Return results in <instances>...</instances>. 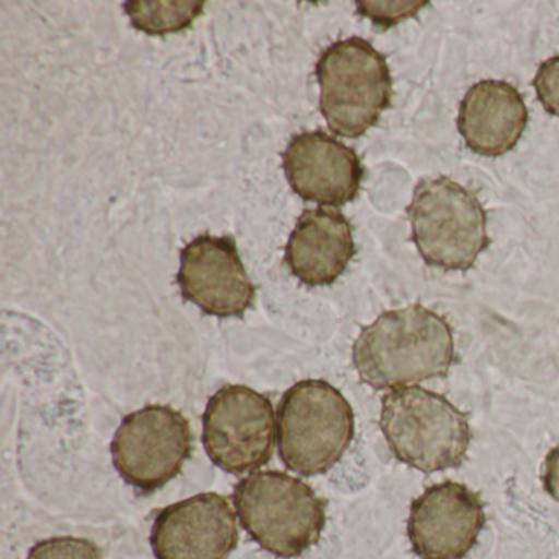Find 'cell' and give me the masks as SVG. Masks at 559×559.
<instances>
[{
    "label": "cell",
    "instance_id": "3",
    "mask_svg": "<svg viewBox=\"0 0 559 559\" xmlns=\"http://www.w3.org/2000/svg\"><path fill=\"white\" fill-rule=\"evenodd\" d=\"M355 438V414L345 395L322 379L284 392L277 407V448L286 467L302 476L329 473Z\"/></svg>",
    "mask_w": 559,
    "mask_h": 559
},
{
    "label": "cell",
    "instance_id": "9",
    "mask_svg": "<svg viewBox=\"0 0 559 559\" xmlns=\"http://www.w3.org/2000/svg\"><path fill=\"white\" fill-rule=\"evenodd\" d=\"M178 284L186 300L218 319H241L257 297L231 237L204 234L186 245Z\"/></svg>",
    "mask_w": 559,
    "mask_h": 559
},
{
    "label": "cell",
    "instance_id": "5",
    "mask_svg": "<svg viewBox=\"0 0 559 559\" xmlns=\"http://www.w3.org/2000/svg\"><path fill=\"white\" fill-rule=\"evenodd\" d=\"M320 112L335 135L359 139L391 107L392 76L384 55L353 37L322 51L316 68Z\"/></svg>",
    "mask_w": 559,
    "mask_h": 559
},
{
    "label": "cell",
    "instance_id": "4",
    "mask_svg": "<svg viewBox=\"0 0 559 559\" xmlns=\"http://www.w3.org/2000/svg\"><path fill=\"white\" fill-rule=\"evenodd\" d=\"M379 425L394 456L421 473L461 466L471 443L466 415L444 395L417 385L382 397Z\"/></svg>",
    "mask_w": 559,
    "mask_h": 559
},
{
    "label": "cell",
    "instance_id": "1",
    "mask_svg": "<svg viewBox=\"0 0 559 559\" xmlns=\"http://www.w3.org/2000/svg\"><path fill=\"white\" fill-rule=\"evenodd\" d=\"M353 362L361 381L378 391L444 378L454 362L453 329L420 304L388 310L361 330Z\"/></svg>",
    "mask_w": 559,
    "mask_h": 559
},
{
    "label": "cell",
    "instance_id": "10",
    "mask_svg": "<svg viewBox=\"0 0 559 559\" xmlns=\"http://www.w3.org/2000/svg\"><path fill=\"white\" fill-rule=\"evenodd\" d=\"M486 525L479 493L444 480L412 502L407 522L412 549L420 559H463Z\"/></svg>",
    "mask_w": 559,
    "mask_h": 559
},
{
    "label": "cell",
    "instance_id": "8",
    "mask_svg": "<svg viewBox=\"0 0 559 559\" xmlns=\"http://www.w3.org/2000/svg\"><path fill=\"white\" fill-rule=\"evenodd\" d=\"M276 440L273 402L247 385H224L202 415V443L215 466L245 474L270 463Z\"/></svg>",
    "mask_w": 559,
    "mask_h": 559
},
{
    "label": "cell",
    "instance_id": "6",
    "mask_svg": "<svg viewBox=\"0 0 559 559\" xmlns=\"http://www.w3.org/2000/svg\"><path fill=\"white\" fill-rule=\"evenodd\" d=\"M407 214L412 240L428 266L467 271L489 248L483 204L473 191L447 176L421 179Z\"/></svg>",
    "mask_w": 559,
    "mask_h": 559
},
{
    "label": "cell",
    "instance_id": "18",
    "mask_svg": "<svg viewBox=\"0 0 559 559\" xmlns=\"http://www.w3.org/2000/svg\"><path fill=\"white\" fill-rule=\"evenodd\" d=\"M533 87L543 109L552 117H559V57L549 58L539 64Z\"/></svg>",
    "mask_w": 559,
    "mask_h": 559
},
{
    "label": "cell",
    "instance_id": "17",
    "mask_svg": "<svg viewBox=\"0 0 559 559\" xmlns=\"http://www.w3.org/2000/svg\"><path fill=\"white\" fill-rule=\"evenodd\" d=\"M428 2H356L358 14L371 19L376 27H394L399 22L417 14Z\"/></svg>",
    "mask_w": 559,
    "mask_h": 559
},
{
    "label": "cell",
    "instance_id": "12",
    "mask_svg": "<svg viewBox=\"0 0 559 559\" xmlns=\"http://www.w3.org/2000/svg\"><path fill=\"white\" fill-rule=\"evenodd\" d=\"M283 168L299 198L330 207L355 201L365 176L355 150L322 130L293 136L283 153Z\"/></svg>",
    "mask_w": 559,
    "mask_h": 559
},
{
    "label": "cell",
    "instance_id": "11",
    "mask_svg": "<svg viewBox=\"0 0 559 559\" xmlns=\"http://www.w3.org/2000/svg\"><path fill=\"white\" fill-rule=\"evenodd\" d=\"M238 539L234 509L217 492L198 493L159 510L150 535L156 559H228Z\"/></svg>",
    "mask_w": 559,
    "mask_h": 559
},
{
    "label": "cell",
    "instance_id": "13",
    "mask_svg": "<svg viewBox=\"0 0 559 559\" xmlns=\"http://www.w3.org/2000/svg\"><path fill=\"white\" fill-rule=\"evenodd\" d=\"M526 126L525 100L506 81H479L461 100L457 130L476 155L497 158L512 152Z\"/></svg>",
    "mask_w": 559,
    "mask_h": 559
},
{
    "label": "cell",
    "instance_id": "15",
    "mask_svg": "<svg viewBox=\"0 0 559 559\" xmlns=\"http://www.w3.org/2000/svg\"><path fill=\"white\" fill-rule=\"evenodd\" d=\"M126 14L133 27L150 37H166L188 31L195 19L204 14L205 2L198 0H179V2H162V0H133L127 2Z\"/></svg>",
    "mask_w": 559,
    "mask_h": 559
},
{
    "label": "cell",
    "instance_id": "14",
    "mask_svg": "<svg viewBox=\"0 0 559 559\" xmlns=\"http://www.w3.org/2000/svg\"><path fill=\"white\" fill-rule=\"evenodd\" d=\"M355 254L353 227L345 215L307 209L287 241L286 264L306 286H330L345 273Z\"/></svg>",
    "mask_w": 559,
    "mask_h": 559
},
{
    "label": "cell",
    "instance_id": "7",
    "mask_svg": "<svg viewBox=\"0 0 559 559\" xmlns=\"http://www.w3.org/2000/svg\"><path fill=\"white\" fill-rule=\"evenodd\" d=\"M192 450L191 424L169 405H146L127 415L112 440L114 466L143 496L179 476Z\"/></svg>",
    "mask_w": 559,
    "mask_h": 559
},
{
    "label": "cell",
    "instance_id": "16",
    "mask_svg": "<svg viewBox=\"0 0 559 559\" xmlns=\"http://www.w3.org/2000/svg\"><path fill=\"white\" fill-rule=\"evenodd\" d=\"M27 559H103V551L87 538L55 536L32 546Z\"/></svg>",
    "mask_w": 559,
    "mask_h": 559
},
{
    "label": "cell",
    "instance_id": "2",
    "mask_svg": "<svg viewBox=\"0 0 559 559\" xmlns=\"http://www.w3.org/2000/svg\"><path fill=\"white\" fill-rule=\"evenodd\" d=\"M234 503L245 532L277 558H299L325 530V500L283 471H258L245 477L235 486Z\"/></svg>",
    "mask_w": 559,
    "mask_h": 559
}]
</instances>
